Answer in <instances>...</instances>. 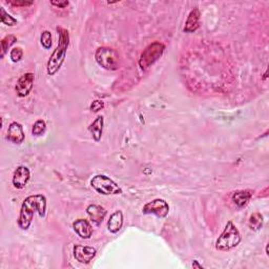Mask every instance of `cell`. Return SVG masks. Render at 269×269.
Wrapping results in <instances>:
<instances>
[{"label": "cell", "mask_w": 269, "mask_h": 269, "mask_svg": "<svg viewBox=\"0 0 269 269\" xmlns=\"http://www.w3.org/2000/svg\"><path fill=\"white\" fill-rule=\"evenodd\" d=\"M264 225V218L263 215L260 213H254L249 216L248 220V226L251 230L258 231L260 229H262Z\"/></svg>", "instance_id": "cell-18"}, {"label": "cell", "mask_w": 269, "mask_h": 269, "mask_svg": "<svg viewBox=\"0 0 269 269\" xmlns=\"http://www.w3.org/2000/svg\"><path fill=\"white\" fill-rule=\"evenodd\" d=\"M56 31L58 33V45L55 51L52 53L48 60L47 72L49 76H54L59 72L66 57L67 50L69 47V33L66 29L57 27Z\"/></svg>", "instance_id": "cell-2"}, {"label": "cell", "mask_w": 269, "mask_h": 269, "mask_svg": "<svg viewBox=\"0 0 269 269\" xmlns=\"http://www.w3.org/2000/svg\"><path fill=\"white\" fill-rule=\"evenodd\" d=\"M86 214L90 216L93 224L96 225V226H99V225L103 222V220L106 219L108 212L106 211V208L101 205L91 204L86 207Z\"/></svg>", "instance_id": "cell-12"}, {"label": "cell", "mask_w": 269, "mask_h": 269, "mask_svg": "<svg viewBox=\"0 0 269 269\" xmlns=\"http://www.w3.org/2000/svg\"><path fill=\"white\" fill-rule=\"evenodd\" d=\"M193 267L194 268H204L202 265H200V264H199V261H197V260H195V261L193 262Z\"/></svg>", "instance_id": "cell-27"}, {"label": "cell", "mask_w": 269, "mask_h": 269, "mask_svg": "<svg viewBox=\"0 0 269 269\" xmlns=\"http://www.w3.org/2000/svg\"><path fill=\"white\" fill-rule=\"evenodd\" d=\"M103 127H104V117L103 116H98L88 127L89 132L92 134L93 139L96 142H99L101 140L102 134H103Z\"/></svg>", "instance_id": "cell-17"}, {"label": "cell", "mask_w": 269, "mask_h": 269, "mask_svg": "<svg viewBox=\"0 0 269 269\" xmlns=\"http://www.w3.org/2000/svg\"><path fill=\"white\" fill-rule=\"evenodd\" d=\"M22 57H23V51L21 48H14L10 52V58L12 60V62H14V63L21 61Z\"/></svg>", "instance_id": "cell-23"}, {"label": "cell", "mask_w": 269, "mask_h": 269, "mask_svg": "<svg viewBox=\"0 0 269 269\" xmlns=\"http://www.w3.org/2000/svg\"><path fill=\"white\" fill-rule=\"evenodd\" d=\"M73 228L75 232L81 239L88 240L93 236V226L92 224L85 219H78L73 223Z\"/></svg>", "instance_id": "cell-13"}, {"label": "cell", "mask_w": 269, "mask_h": 269, "mask_svg": "<svg viewBox=\"0 0 269 269\" xmlns=\"http://www.w3.org/2000/svg\"><path fill=\"white\" fill-rule=\"evenodd\" d=\"M46 131H47V123H46V121L42 120V119H39V120H37L36 122H35L33 124L32 135L33 136H36V137H39V136H42L43 134H45Z\"/></svg>", "instance_id": "cell-20"}, {"label": "cell", "mask_w": 269, "mask_h": 269, "mask_svg": "<svg viewBox=\"0 0 269 269\" xmlns=\"http://www.w3.org/2000/svg\"><path fill=\"white\" fill-rule=\"evenodd\" d=\"M6 2L17 7H27L34 4V1H27V0H10V1Z\"/></svg>", "instance_id": "cell-24"}, {"label": "cell", "mask_w": 269, "mask_h": 269, "mask_svg": "<svg viewBox=\"0 0 269 269\" xmlns=\"http://www.w3.org/2000/svg\"><path fill=\"white\" fill-rule=\"evenodd\" d=\"M16 42H17V37L15 36V35H6L5 37L2 38L1 42H0V45H1V58L5 56V54L7 53V50Z\"/></svg>", "instance_id": "cell-19"}, {"label": "cell", "mask_w": 269, "mask_h": 269, "mask_svg": "<svg viewBox=\"0 0 269 269\" xmlns=\"http://www.w3.org/2000/svg\"><path fill=\"white\" fill-rule=\"evenodd\" d=\"M241 241L242 237L240 230L232 221H228L221 235L215 241V249L219 251H229L236 248Z\"/></svg>", "instance_id": "cell-3"}, {"label": "cell", "mask_w": 269, "mask_h": 269, "mask_svg": "<svg viewBox=\"0 0 269 269\" xmlns=\"http://www.w3.org/2000/svg\"><path fill=\"white\" fill-rule=\"evenodd\" d=\"M251 198H253V192L251 190H237V192L231 195V201L238 208H244L248 205Z\"/></svg>", "instance_id": "cell-15"}, {"label": "cell", "mask_w": 269, "mask_h": 269, "mask_svg": "<svg viewBox=\"0 0 269 269\" xmlns=\"http://www.w3.org/2000/svg\"><path fill=\"white\" fill-rule=\"evenodd\" d=\"M104 108V102L102 100H94L91 103L90 109L92 112H98Z\"/></svg>", "instance_id": "cell-25"}, {"label": "cell", "mask_w": 269, "mask_h": 269, "mask_svg": "<svg viewBox=\"0 0 269 269\" xmlns=\"http://www.w3.org/2000/svg\"><path fill=\"white\" fill-rule=\"evenodd\" d=\"M91 186L102 196L121 195L123 193L116 182L106 175H96L91 180Z\"/></svg>", "instance_id": "cell-6"}, {"label": "cell", "mask_w": 269, "mask_h": 269, "mask_svg": "<svg viewBox=\"0 0 269 269\" xmlns=\"http://www.w3.org/2000/svg\"><path fill=\"white\" fill-rule=\"evenodd\" d=\"M40 43L45 50H50L53 45V38H52V33L50 31H43L40 36Z\"/></svg>", "instance_id": "cell-22"}, {"label": "cell", "mask_w": 269, "mask_h": 269, "mask_svg": "<svg viewBox=\"0 0 269 269\" xmlns=\"http://www.w3.org/2000/svg\"><path fill=\"white\" fill-rule=\"evenodd\" d=\"M47 198L41 194L32 195L23 200L18 218V226L22 230H28L34 219V215L38 214L40 218H45L47 215Z\"/></svg>", "instance_id": "cell-1"}, {"label": "cell", "mask_w": 269, "mask_h": 269, "mask_svg": "<svg viewBox=\"0 0 269 269\" xmlns=\"http://www.w3.org/2000/svg\"><path fill=\"white\" fill-rule=\"evenodd\" d=\"M73 255L78 261L81 264H90L93 259L96 257L97 250L92 246H84V245H75L73 248Z\"/></svg>", "instance_id": "cell-9"}, {"label": "cell", "mask_w": 269, "mask_h": 269, "mask_svg": "<svg viewBox=\"0 0 269 269\" xmlns=\"http://www.w3.org/2000/svg\"><path fill=\"white\" fill-rule=\"evenodd\" d=\"M168 213L169 205L163 199H155L151 202H147L142 208L143 215H155L161 219L166 218Z\"/></svg>", "instance_id": "cell-7"}, {"label": "cell", "mask_w": 269, "mask_h": 269, "mask_svg": "<svg viewBox=\"0 0 269 269\" xmlns=\"http://www.w3.org/2000/svg\"><path fill=\"white\" fill-rule=\"evenodd\" d=\"M24 132H23V127L20 123L14 122L10 123L7 128V133H6V140L14 144H21L24 141Z\"/></svg>", "instance_id": "cell-11"}, {"label": "cell", "mask_w": 269, "mask_h": 269, "mask_svg": "<svg viewBox=\"0 0 269 269\" xmlns=\"http://www.w3.org/2000/svg\"><path fill=\"white\" fill-rule=\"evenodd\" d=\"M96 62L107 71H117L120 65V56L118 52L108 47H100L95 52Z\"/></svg>", "instance_id": "cell-5"}, {"label": "cell", "mask_w": 269, "mask_h": 269, "mask_svg": "<svg viewBox=\"0 0 269 269\" xmlns=\"http://www.w3.org/2000/svg\"><path fill=\"white\" fill-rule=\"evenodd\" d=\"M35 81V75L33 73H25L19 77L15 85V91L17 96L19 98H24L29 96V94L33 90Z\"/></svg>", "instance_id": "cell-8"}, {"label": "cell", "mask_w": 269, "mask_h": 269, "mask_svg": "<svg viewBox=\"0 0 269 269\" xmlns=\"http://www.w3.org/2000/svg\"><path fill=\"white\" fill-rule=\"evenodd\" d=\"M123 214L121 211H116L109 215L108 221V229L110 233H118L123 226Z\"/></svg>", "instance_id": "cell-16"}, {"label": "cell", "mask_w": 269, "mask_h": 269, "mask_svg": "<svg viewBox=\"0 0 269 269\" xmlns=\"http://www.w3.org/2000/svg\"><path fill=\"white\" fill-rule=\"evenodd\" d=\"M31 179V171L27 166L20 165L14 171L12 183L16 189H23Z\"/></svg>", "instance_id": "cell-10"}, {"label": "cell", "mask_w": 269, "mask_h": 269, "mask_svg": "<svg viewBox=\"0 0 269 269\" xmlns=\"http://www.w3.org/2000/svg\"><path fill=\"white\" fill-rule=\"evenodd\" d=\"M51 4L54 5L56 7H60V8H65L69 5V1H51Z\"/></svg>", "instance_id": "cell-26"}, {"label": "cell", "mask_w": 269, "mask_h": 269, "mask_svg": "<svg viewBox=\"0 0 269 269\" xmlns=\"http://www.w3.org/2000/svg\"><path fill=\"white\" fill-rule=\"evenodd\" d=\"M0 19H1V23L7 25V27H14L18 22L12 15L5 12L4 7H0Z\"/></svg>", "instance_id": "cell-21"}, {"label": "cell", "mask_w": 269, "mask_h": 269, "mask_svg": "<svg viewBox=\"0 0 269 269\" xmlns=\"http://www.w3.org/2000/svg\"><path fill=\"white\" fill-rule=\"evenodd\" d=\"M165 51V46L162 42L155 41L147 46L139 58V66L142 71H147L162 57Z\"/></svg>", "instance_id": "cell-4"}, {"label": "cell", "mask_w": 269, "mask_h": 269, "mask_svg": "<svg viewBox=\"0 0 269 269\" xmlns=\"http://www.w3.org/2000/svg\"><path fill=\"white\" fill-rule=\"evenodd\" d=\"M200 10L198 7H194L192 11L189 12L187 19L185 21V27L183 29L184 33H194L199 29V23H200Z\"/></svg>", "instance_id": "cell-14"}]
</instances>
